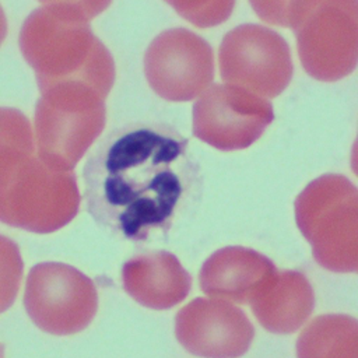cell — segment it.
<instances>
[{"label": "cell", "mask_w": 358, "mask_h": 358, "mask_svg": "<svg viewBox=\"0 0 358 358\" xmlns=\"http://www.w3.org/2000/svg\"><path fill=\"white\" fill-rule=\"evenodd\" d=\"M84 201L110 235L145 242L166 235L201 187L189 140L164 122H130L110 130L83 169Z\"/></svg>", "instance_id": "1"}, {"label": "cell", "mask_w": 358, "mask_h": 358, "mask_svg": "<svg viewBox=\"0 0 358 358\" xmlns=\"http://www.w3.org/2000/svg\"><path fill=\"white\" fill-rule=\"evenodd\" d=\"M109 4L45 1L25 18L18 45L39 92L63 83H83L106 99L115 83V62L90 21Z\"/></svg>", "instance_id": "2"}, {"label": "cell", "mask_w": 358, "mask_h": 358, "mask_svg": "<svg viewBox=\"0 0 358 358\" xmlns=\"http://www.w3.org/2000/svg\"><path fill=\"white\" fill-rule=\"evenodd\" d=\"M0 218L35 234H50L78 213L80 192L73 171L49 166L35 152L28 119L17 109H1Z\"/></svg>", "instance_id": "3"}, {"label": "cell", "mask_w": 358, "mask_h": 358, "mask_svg": "<svg viewBox=\"0 0 358 358\" xmlns=\"http://www.w3.org/2000/svg\"><path fill=\"white\" fill-rule=\"evenodd\" d=\"M295 221L315 262L333 273L358 268V190L344 175L326 173L298 194Z\"/></svg>", "instance_id": "4"}, {"label": "cell", "mask_w": 358, "mask_h": 358, "mask_svg": "<svg viewBox=\"0 0 358 358\" xmlns=\"http://www.w3.org/2000/svg\"><path fill=\"white\" fill-rule=\"evenodd\" d=\"M106 124L105 98L83 83L57 84L35 105L38 155L52 168L73 171Z\"/></svg>", "instance_id": "5"}, {"label": "cell", "mask_w": 358, "mask_h": 358, "mask_svg": "<svg viewBox=\"0 0 358 358\" xmlns=\"http://www.w3.org/2000/svg\"><path fill=\"white\" fill-rule=\"evenodd\" d=\"M287 28L295 32L299 60L319 81L351 74L358 62V1H289Z\"/></svg>", "instance_id": "6"}, {"label": "cell", "mask_w": 358, "mask_h": 358, "mask_svg": "<svg viewBox=\"0 0 358 358\" xmlns=\"http://www.w3.org/2000/svg\"><path fill=\"white\" fill-rule=\"evenodd\" d=\"M24 308L42 331L70 336L90 326L98 310L94 281L62 262L35 264L27 277Z\"/></svg>", "instance_id": "7"}, {"label": "cell", "mask_w": 358, "mask_h": 358, "mask_svg": "<svg viewBox=\"0 0 358 358\" xmlns=\"http://www.w3.org/2000/svg\"><path fill=\"white\" fill-rule=\"evenodd\" d=\"M218 64L227 84L266 99L278 96L294 73L288 42L259 24H242L228 31L218 49Z\"/></svg>", "instance_id": "8"}, {"label": "cell", "mask_w": 358, "mask_h": 358, "mask_svg": "<svg viewBox=\"0 0 358 358\" xmlns=\"http://www.w3.org/2000/svg\"><path fill=\"white\" fill-rule=\"evenodd\" d=\"M144 74L151 90L162 99L192 101L214 78L213 48L190 29H165L145 49Z\"/></svg>", "instance_id": "9"}, {"label": "cell", "mask_w": 358, "mask_h": 358, "mask_svg": "<svg viewBox=\"0 0 358 358\" xmlns=\"http://www.w3.org/2000/svg\"><path fill=\"white\" fill-rule=\"evenodd\" d=\"M193 136L221 151L250 147L274 120L273 105L248 90L213 84L193 105Z\"/></svg>", "instance_id": "10"}, {"label": "cell", "mask_w": 358, "mask_h": 358, "mask_svg": "<svg viewBox=\"0 0 358 358\" xmlns=\"http://www.w3.org/2000/svg\"><path fill=\"white\" fill-rule=\"evenodd\" d=\"M179 344L199 357L227 358L243 355L255 337L246 313L218 298H194L175 316Z\"/></svg>", "instance_id": "11"}, {"label": "cell", "mask_w": 358, "mask_h": 358, "mask_svg": "<svg viewBox=\"0 0 358 358\" xmlns=\"http://www.w3.org/2000/svg\"><path fill=\"white\" fill-rule=\"evenodd\" d=\"M277 271L274 263L257 250L227 246L215 250L199 273L201 291L235 303H249Z\"/></svg>", "instance_id": "12"}, {"label": "cell", "mask_w": 358, "mask_h": 358, "mask_svg": "<svg viewBox=\"0 0 358 358\" xmlns=\"http://www.w3.org/2000/svg\"><path fill=\"white\" fill-rule=\"evenodd\" d=\"M120 275L123 289L140 305L155 310L173 308L192 288L190 274L168 250L133 256L123 264Z\"/></svg>", "instance_id": "13"}, {"label": "cell", "mask_w": 358, "mask_h": 358, "mask_svg": "<svg viewBox=\"0 0 358 358\" xmlns=\"http://www.w3.org/2000/svg\"><path fill=\"white\" fill-rule=\"evenodd\" d=\"M262 327L274 334H291L315 309V292L308 277L296 270L275 271L249 302Z\"/></svg>", "instance_id": "14"}, {"label": "cell", "mask_w": 358, "mask_h": 358, "mask_svg": "<svg viewBox=\"0 0 358 358\" xmlns=\"http://www.w3.org/2000/svg\"><path fill=\"white\" fill-rule=\"evenodd\" d=\"M299 358L319 357H358V322L340 313L315 317L296 340Z\"/></svg>", "instance_id": "15"}, {"label": "cell", "mask_w": 358, "mask_h": 358, "mask_svg": "<svg viewBox=\"0 0 358 358\" xmlns=\"http://www.w3.org/2000/svg\"><path fill=\"white\" fill-rule=\"evenodd\" d=\"M178 14L199 28L214 27L225 21L235 6L234 1H169Z\"/></svg>", "instance_id": "16"}]
</instances>
